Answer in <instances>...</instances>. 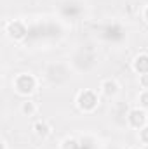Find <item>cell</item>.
<instances>
[{
  "label": "cell",
  "mask_w": 148,
  "mask_h": 149,
  "mask_svg": "<svg viewBox=\"0 0 148 149\" xmlns=\"http://www.w3.org/2000/svg\"><path fill=\"white\" fill-rule=\"evenodd\" d=\"M66 37V23L63 19L44 16L28 23V38L23 45L26 47H49L59 43Z\"/></svg>",
  "instance_id": "6da1fadb"
},
{
  "label": "cell",
  "mask_w": 148,
  "mask_h": 149,
  "mask_svg": "<svg viewBox=\"0 0 148 149\" xmlns=\"http://www.w3.org/2000/svg\"><path fill=\"white\" fill-rule=\"evenodd\" d=\"M73 74L75 73L68 61L54 59V61H47L44 64L40 81H44L51 88H65L66 85L72 83Z\"/></svg>",
  "instance_id": "7a4b0ae2"
},
{
  "label": "cell",
  "mask_w": 148,
  "mask_h": 149,
  "mask_svg": "<svg viewBox=\"0 0 148 149\" xmlns=\"http://www.w3.org/2000/svg\"><path fill=\"white\" fill-rule=\"evenodd\" d=\"M72 66L75 74H80V76H87V74H92L98 66H99V56L98 52L89 47V45H82V47H75L73 50L68 54V59H66Z\"/></svg>",
  "instance_id": "3957f363"
},
{
  "label": "cell",
  "mask_w": 148,
  "mask_h": 149,
  "mask_svg": "<svg viewBox=\"0 0 148 149\" xmlns=\"http://www.w3.org/2000/svg\"><path fill=\"white\" fill-rule=\"evenodd\" d=\"M96 37L99 42H103L110 47H120L127 40V28L122 21L110 19V21L101 23L96 28Z\"/></svg>",
  "instance_id": "277c9868"
},
{
  "label": "cell",
  "mask_w": 148,
  "mask_h": 149,
  "mask_svg": "<svg viewBox=\"0 0 148 149\" xmlns=\"http://www.w3.org/2000/svg\"><path fill=\"white\" fill-rule=\"evenodd\" d=\"M38 85H40V78L37 74H33L32 71H19L11 80L12 92L19 97H23V99L32 97L38 90Z\"/></svg>",
  "instance_id": "5b68a950"
},
{
  "label": "cell",
  "mask_w": 148,
  "mask_h": 149,
  "mask_svg": "<svg viewBox=\"0 0 148 149\" xmlns=\"http://www.w3.org/2000/svg\"><path fill=\"white\" fill-rule=\"evenodd\" d=\"M87 12V5L84 0H58L56 3V16L65 23H75L84 19Z\"/></svg>",
  "instance_id": "8992f818"
},
{
  "label": "cell",
  "mask_w": 148,
  "mask_h": 149,
  "mask_svg": "<svg viewBox=\"0 0 148 149\" xmlns=\"http://www.w3.org/2000/svg\"><path fill=\"white\" fill-rule=\"evenodd\" d=\"M75 108L82 114H94L99 109L101 104V95L94 88H82L75 95Z\"/></svg>",
  "instance_id": "52a82bcc"
},
{
  "label": "cell",
  "mask_w": 148,
  "mask_h": 149,
  "mask_svg": "<svg viewBox=\"0 0 148 149\" xmlns=\"http://www.w3.org/2000/svg\"><path fill=\"white\" fill-rule=\"evenodd\" d=\"M5 37L16 43H25L28 38V21L25 19H9L4 23Z\"/></svg>",
  "instance_id": "ba28073f"
},
{
  "label": "cell",
  "mask_w": 148,
  "mask_h": 149,
  "mask_svg": "<svg viewBox=\"0 0 148 149\" xmlns=\"http://www.w3.org/2000/svg\"><path fill=\"white\" fill-rule=\"evenodd\" d=\"M148 125V113L147 109L136 106V108H131L127 111V116H125V128L127 130H141L143 127Z\"/></svg>",
  "instance_id": "9c48e42d"
},
{
  "label": "cell",
  "mask_w": 148,
  "mask_h": 149,
  "mask_svg": "<svg viewBox=\"0 0 148 149\" xmlns=\"http://www.w3.org/2000/svg\"><path fill=\"white\" fill-rule=\"evenodd\" d=\"M120 83H118V80L117 78H103L101 81H99V88H98V92H99V95L101 97H105V99H108V101H115L118 95H120Z\"/></svg>",
  "instance_id": "30bf717a"
},
{
  "label": "cell",
  "mask_w": 148,
  "mask_h": 149,
  "mask_svg": "<svg viewBox=\"0 0 148 149\" xmlns=\"http://www.w3.org/2000/svg\"><path fill=\"white\" fill-rule=\"evenodd\" d=\"M131 108L127 104H122V101H113L110 106V121L115 127H122L125 128V116Z\"/></svg>",
  "instance_id": "8fae6325"
},
{
  "label": "cell",
  "mask_w": 148,
  "mask_h": 149,
  "mask_svg": "<svg viewBox=\"0 0 148 149\" xmlns=\"http://www.w3.org/2000/svg\"><path fill=\"white\" fill-rule=\"evenodd\" d=\"M131 71L138 76L148 74V52H140L131 61Z\"/></svg>",
  "instance_id": "7c38bea8"
},
{
  "label": "cell",
  "mask_w": 148,
  "mask_h": 149,
  "mask_svg": "<svg viewBox=\"0 0 148 149\" xmlns=\"http://www.w3.org/2000/svg\"><path fill=\"white\" fill-rule=\"evenodd\" d=\"M32 130H33V134L37 135L38 139H42V141H45V139H49L52 135V127H51V123L47 120H37L33 123Z\"/></svg>",
  "instance_id": "4fadbf2b"
},
{
  "label": "cell",
  "mask_w": 148,
  "mask_h": 149,
  "mask_svg": "<svg viewBox=\"0 0 148 149\" xmlns=\"http://www.w3.org/2000/svg\"><path fill=\"white\" fill-rule=\"evenodd\" d=\"M78 141H80V149H101V142L96 134L85 132L78 135Z\"/></svg>",
  "instance_id": "5bb4252c"
},
{
  "label": "cell",
  "mask_w": 148,
  "mask_h": 149,
  "mask_svg": "<svg viewBox=\"0 0 148 149\" xmlns=\"http://www.w3.org/2000/svg\"><path fill=\"white\" fill-rule=\"evenodd\" d=\"M19 113L23 114V116H28V118H32V116H35L38 113V104L33 101V99H23L21 102H19Z\"/></svg>",
  "instance_id": "9a60e30c"
},
{
  "label": "cell",
  "mask_w": 148,
  "mask_h": 149,
  "mask_svg": "<svg viewBox=\"0 0 148 149\" xmlns=\"http://www.w3.org/2000/svg\"><path fill=\"white\" fill-rule=\"evenodd\" d=\"M58 149H80V141L77 135H66L59 141Z\"/></svg>",
  "instance_id": "2e32d148"
},
{
  "label": "cell",
  "mask_w": 148,
  "mask_h": 149,
  "mask_svg": "<svg viewBox=\"0 0 148 149\" xmlns=\"http://www.w3.org/2000/svg\"><path fill=\"white\" fill-rule=\"evenodd\" d=\"M136 104L148 111V88H140V92L136 95Z\"/></svg>",
  "instance_id": "e0dca14e"
},
{
  "label": "cell",
  "mask_w": 148,
  "mask_h": 149,
  "mask_svg": "<svg viewBox=\"0 0 148 149\" xmlns=\"http://www.w3.org/2000/svg\"><path fill=\"white\" fill-rule=\"evenodd\" d=\"M138 144L143 148H148V125L138 130Z\"/></svg>",
  "instance_id": "ac0fdd59"
},
{
  "label": "cell",
  "mask_w": 148,
  "mask_h": 149,
  "mask_svg": "<svg viewBox=\"0 0 148 149\" xmlns=\"http://www.w3.org/2000/svg\"><path fill=\"white\" fill-rule=\"evenodd\" d=\"M140 17H141V21L148 26V3H145V5L141 7V10H140Z\"/></svg>",
  "instance_id": "d6986e66"
},
{
  "label": "cell",
  "mask_w": 148,
  "mask_h": 149,
  "mask_svg": "<svg viewBox=\"0 0 148 149\" xmlns=\"http://www.w3.org/2000/svg\"><path fill=\"white\" fill-rule=\"evenodd\" d=\"M138 85H140V88H148V74L138 76Z\"/></svg>",
  "instance_id": "ffe728a7"
},
{
  "label": "cell",
  "mask_w": 148,
  "mask_h": 149,
  "mask_svg": "<svg viewBox=\"0 0 148 149\" xmlns=\"http://www.w3.org/2000/svg\"><path fill=\"white\" fill-rule=\"evenodd\" d=\"M101 149H127V148H122L120 144H117V142H111V144H108V146H105V148Z\"/></svg>",
  "instance_id": "44dd1931"
},
{
  "label": "cell",
  "mask_w": 148,
  "mask_h": 149,
  "mask_svg": "<svg viewBox=\"0 0 148 149\" xmlns=\"http://www.w3.org/2000/svg\"><path fill=\"white\" fill-rule=\"evenodd\" d=\"M0 146H2V149H9V142H7L5 139H2V144H0Z\"/></svg>",
  "instance_id": "7402d4cb"
},
{
  "label": "cell",
  "mask_w": 148,
  "mask_h": 149,
  "mask_svg": "<svg viewBox=\"0 0 148 149\" xmlns=\"http://www.w3.org/2000/svg\"><path fill=\"white\" fill-rule=\"evenodd\" d=\"M143 146H140V144H136V146H129L127 149H141Z\"/></svg>",
  "instance_id": "603a6c76"
}]
</instances>
